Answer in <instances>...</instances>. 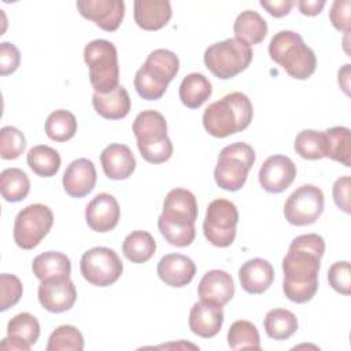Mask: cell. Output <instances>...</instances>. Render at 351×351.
Segmentation results:
<instances>
[{"mask_svg":"<svg viewBox=\"0 0 351 351\" xmlns=\"http://www.w3.org/2000/svg\"><path fill=\"white\" fill-rule=\"evenodd\" d=\"M53 225L51 208L41 203L22 208L14 222V241L22 250H33L48 234Z\"/></svg>","mask_w":351,"mask_h":351,"instance_id":"obj_8","label":"cell"},{"mask_svg":"<svg viewBox=\"0 0 351 351\" xmlns=\"http://www.w3.org/2000/svg\"><path fill=\"white\" fill-rule=\"evenodd\" d=\"M82 277L96 287L114 284L123 271L118 254L107 247H93L84 252L80 262Z\"/></svg>","mask_w":351,"mask_h":351,"instance_id":"obj_10","label":"cell"},{"mask_svg":"<svg viewBox=\"0 0 351 351\" xmlns=\"http://www.w3.org/2000/svg\"><path fill=\"white\" fill-rule=\"evenodd\" d=\"M263 328L270 339L287 340L298 330V318L289 310L273 308L266 314Z\"/></svg>","mask_w":351,"mask_h":351,"instance_id":"obj_32","label":"cell"},{"mask_svg":"<svg viewBox=\"0 0 351 351\" xmlns=\"http://www.w3.org/2000/svg\"><path fill=\"white\" fill-rule=\"evenodd\" d=\"M140 69L156 84L167 88L180 70V59L173 51L159 48L147 56Z\"/></svg>","mask_w":351,"mask_h":351,"instance_id":"obj_24","label":"cell"},{"mask_svg":"<svg viewBox=\"0 0 351 351\" xmlns=\"http://www.w3.org/2000/svg\"><path fill=\"white\" fill-rule=\"evenodd\" d=\"M30 191V181L26 173L18 167H10L0 174V192L4 200L16 203L23 200Z\"/></svg>","mask_w":351,"mask_h":351,"instance_id":"obj_34","label":"cell"},{"mask_svg":"<svg viewBox=\"0 0 351 351\" xmlns=\"http://www.w3.org/2000/svg\"><path fill=\"white\" fill-rule=\"evenodd\" d=\"M325 137V158H330L346 167L351 166L350 129L346 126H333L324 132Z\"/></svg>","mask_w":351,"mask_h":351,"instance_id":"obj_31","label":"cell"},{"mask_svg":"<svg viewBox=\"0 0 351 351\" xmlns=\"http://www.w3.org/2000/svg\"><path fill=\"white\" fill-rule=\"evenodd\" d=\"M21 63V52L19 49L11 43H1L0 44V74L8 75L12 74Z\"/></svg>","mask_w":351,"mask_h":351,"instance_id":"obj_43","label":"cell"},{"mask_svg":"<svg viewBox=\"0 0 351 351\" xmlns=\"http://www.w3.org/2000/svg\"><path fill=\"white\" fill-rule=\"evenodd\" d=\"M33 274L40 280L70 278L71 263L69 256L58 251H47L37 255L32 263Z\"/></svg>","mask_w":351,"mask_h":351,"instance_id":"obj_27","label":"cell"},{"mask_svg":"<svg viewBox=\"0 0 351 351\" xmlns=\"http://www.w3.org/2000/svg\"><path fill=\"white\" fill-rule=\"evenodd\" d=\"M45 134L58 143H64L74 137L77 132V119L67 110H55L45 121Z\"/></svg>","mask_w":351,"mask_h":351,"instance_id":"obj_35","label":"cell"},{"mask_svg":"<svg viewBox=\"0 0 351 351\" xmlns=\"http://www.w3.org/2000/svg\"><path fill=\"white\" fill-rule=\"evenodd\" d=\"M92 104L95 111L106 119H121L130 111V97L122 85H118L108 93L95 92L92 96Z\"/></svg>","mask_w":351,"mask_h":351,"instance_id":"obj_26","label":"cell"},{"mask_svg":"<svg viewBox=\"0 0 351 351\" xmlns=\"http://www.w3.org/2000/svg\"><path fill=\"white\" fill-rule=\"evenodd\" d=\"M26 148L23 133L14 126H4L0 130V156L5 160L19 158Z\"/></svg>","mask_w":351,"mask_h":351,"instance_id":"obj_39","label":"cell"},{"mask_svg":"<svg viewBox=\"0 0 351 351\" xmlns=\"http://www.w3.org/2000/svg\"><path fill=\"white\" fill-rule=\"evenodd\" d=\"M211 82L200 73L188 74L180 84V100L188 108H199L211 96Z\"/></svg>","mask_w":351,"mask_h":351,"instance_id":"obj_29","label":"cell"},{"mask_svg":"<svg viewBox=\"0 0 351 351\" xmlns=\"http://www.w3.org/2000/svg\"><path fill=\"white\" fill-rule=\"evenodd\" d=\"M133 134L138 151L148 163H163L173 155V144L167 136L165 117L155 110L140 112L133 121Z\"/></svg>","mask_w":351,"mask_h":351,"instance_id":"obj_4","label":"cell"},{"mask_svg":"<svg viewBox=\"0 0 351 351\" xmlns=\"http://www.w3.org/2000/svg\"><path fill=\"white\" fill-rule=\"evenodd\" d=\"M324 211V193L313 185L304 184L293 191L285 204L284 215L285 219L295 226H306L314 223Z\"/></svg>","mask_w":351,"mask_h":351,"instance_id":"obj_11","label":"cell"},{"mask_svg":"<svg viewBox=\"0 0 351 351\" xmlns=\"http://www.w3.org/2000/svg\"><path fill=\"white\" fill-rule=\"evenodd\" d=\"M156 273L166 285L173 288H182L193 280L196 274V266L193 261L185 255L167 254L158 262Z\"/></svg>","mask_w":351,"mask_h":351,"instance_id":"obj_19","label":"cell"},{"mask_svg":"<svg viewBox=\"0 0 351 351\" xmlns=\"http://www.w3.org/2000/svg\"><path fill=\"white\" fill-rule=\"evenodd\" d=\"M325 4H326L325 0H299L298 1L299 11L307 16L318 15L325 7Z\"/></svg>","mask_w":351,"mask_h":351,"instance_id":"obj_46","label":"cell"},{"mask_svg":"<svg viewBox=\"0 0 351 351\" xmlns=\"http://www.w3.org/2000/svg\"><path fill=\"white\" fill-rule=\"evenodd\" d=\"M84 350L82 333L73 325H60L49 336L47 351H81Z\"/></svg>","mask_w":351,"mask_h":351,"instance_id":"obj_38","label":"cell"},{"mask_svg":"<svg viewBox=\"0 0 351 351\" xmlns=\"http://www.w3.org/2000/svg\"><path fill=\"white\" fill-rule=\"evenodd\" d=\"M133 14L138 27L155 32L170 21L171 4L167 0H136Z\"/></svg>","mask_w":351,"mask_h":351,"instance_id":"obj_25","label":"cell"},{"mask_svg":"<svg viewBox=\"0 0 351 351\" xmlns=\"http://www.w3.org/2000/svg\"><path fill=\"white\" fill-rule=\"evenodd\" d=\"M239 211L234 203L228 199L213 200L206 211L203 222L204 237L215 247H229L236 237Z\"/></svg>","mask_w":351,"mask_h":351,"instance_id":"obj_9","label":"cell"},{"mask_svg":"<svg viewBox=\"0 0 351 351\" xmlns=\"http://www.w3.org/2000/svg\"><path fill=\"white\" fill-rule=\"evenodd\" d=\"M261 7H263L271 16L274 18H282L285 15L289 14L291 8L293 7V1L292 0H261L259 1Z\"/></svg>","mask_w":351,"mask_h":351,"instance_id":"obj_45","label":"cell"},{"mask_svg":"<svg viewBox=\"0 0 351 351\" xmlns=\"http://www.w3.org/2000/svg\"><path fill=\"white\" fill-rule=\"evenodd\" d=\"M29 167L40 177H52L59 171L60 155L59 152L44 144L34 145L29 149L26 156Z\"/></svg>","mask_w":351,"mask_h":351,"instance_id":"obj_33","label":"cell"},{"mask_svg":"<svg viewBox=\"0 0 351 351\" xmlns=\"http://www.w3.org/2000/svg\"><path fill=\"white\" fill-rule=\"evenodd\" d=\"M40 324L30 313H19L8 321L7 337L1 341L4 350L29 351L38 340Z\"/></svg>","mask_w":351,"mask_h":351,"instance_id":"obj_16","label":"cell"},{"mask_svg":"<svg viewBox=\"0 0 351 351\" xmlns=\"http://www.w3.org/2000/svg\"><path fill=\"white\" fill-rule=\"evenodd\" d=\"M77 299V289L70 278H48L38 287V302L49 313L70 310Z\"/></svg>","mask_w":351,"mask_h":351,"instance_id":"obj_15","label":"cell"},{"mask_svg":"<svg viewBox=\"0 0 351 351\" xmlns=\"http://www.w3.org/2000/svg\"><path fill=\"white\" fill-rule=\"evenodd\" d=\"M333 200L336 206L346 214H350V177L344 176L333 184Z\"/></svg>","mask_w":351,"mask_h":351,"instance_id":"obj_44","label":"cell"},{"mask_svg":"<svg viewBox=\"0 0 351 351\" xmlns=\"http://www.w3.org/2000/svg\"><path fill=\"white\" fill-rule=\"evenodd\" d=\"M241 288L247 293L259 295L270 288L274 281V269L271 263L262 258H252L244 262L239 270Z\"/></svg>","mask_w":351,"mask_h":351,"instance_id":"obj_22","label":"cell"},{"mask_svg":"<svg viewBox=\"0 0 351 351\" xmlns=\"http://www.w3.org/2000/svg\"><path fill=\"white\" fill-rule=\"evenodd\" d=\"M269 55L295 80H307L317 67L314 51L304 44L300 34L292 30H281L273 36L269 44Z\"/></svg>","mask_w":351,"mask_h":351,"instance_id":"obj_3","label":"cell"},{"mask_svg":"<svg viewBox=\"0 0 351 351\" xmlns=\"http://www.w3.org/2000/svg\"><path fill=\"white\" fill-rule=\"evenodd\" d=\"M325 241L317 233L300 234L292 240L282 259V291L295 303H306L318 291V273Z\"/></svg>","mask_w":351,"mask_h":351,"instance_id":"obj_1","label":"cell"},{"mask_svg":"<svg viewBox=\"0 0 351 351\" xmlns=\"http://www.w3.org/2000/svg\"><path fill=\"white\" fill-rule=\"evenodd\" d=\"M329 285L339 293L348 296L351 293V271L348 261L335 262L328 271Z\"/></svg>","mask_w":351,"mask_h":351,"instance_id":"obj_41","label":"cell"},{"mask_svg":"<svg viewBox=\"0 0 351 351\" xmlns=\"http://www.w3.org/2000/svg\"><path fill=\"white\" fill-rule=\"evenodd\" d=\"M296 177L295 163L285 155H271L261 166L258 178L261 186L269 193L284 192Z\"/></svg>","mask_w":351,"mask_h":351,"instance_id":"obj_12","label":"cell"},{"mask_svg":"<svg viewBox=\"0 0 351 351\" xmlns=\"http://www.w3.org/2000/svg\"><path fill=\"white\" fill-rule=\"evenodd\" d=\"M97 174L92 160L80 158L73 160L63 174V188L71 197H84L90 193L96 185Z\"/></svg>","mask_w":351,"mask_h":351,"instance_id":"obj_18","label":"cell"},{"mask_svg":"<svg viewBox=\"0 0 351 351\" xmlns=\"http://www.w3.org/2000/svg\"><path fill=\"white\" fill-rule=\"evenodd\" d=\"M104 174L111 180H126L136 169L132 149L125 144H110L100 154Z\"/></svg>","mask_w":351,"mask_h":351,"instance_id":"obj_23","label":"cell"},{"mask_svg":"<svg viewBox=\"0 0 351 351\" xmlns=\"http://www.w3.org/2000/svg\"><path fill=\"white\" fill-rule=\"evenodd\" d=\"M233 33L234 38L251 47L263 41L267 34V23L256 11L245 10L237 15Z\"/></svg>","mask_w":351,"mask_h":351,"instance_id":"obj_28","label":"cell"},{"mask_svg":"<svg viewBox=\"0 0 351 351\" xmlns=\"http://www.w3.org/2000/svg\"><path fill=\"white\" fill-rule=\"evenodd\" d=\"M156 251V241L151 233L145 230H133L122 244V252L132 263H144L149 261Z\"/></svg>","mask_w":351,"mask_h":351,"instance_id":"obj_30","label":"cell"},{"mask_svg":"<svg viewBox=\"0 0 351 351\" xmlns=\"http://www.w3.org/2000/svg\"><path fill=\"white\" fill-rule=\"evenodd\" d=\"M252 62V49L237 38L211 44L204 51L206 67L219 80H229L244 71Z\"/></svg>","mask_w":351,"mask_h":351,"instance_id":"obj_7","label":"cell"},{"mask_svg":"<svg viewBox=\"0 0 351 351\" xmlns=\"http://www.w3.org/2000/svg\"><path fill=\"white\" fill-rule=\"evenodd\" d=\"M23 292V287L21 280L14 276V274H8V273H3L0 276V310L5 311L7 308L15 306Z\"/></svg>","mask_w":351,"mask_h":351,"instance_id":"obj_40","label":"cell"},{"mask_svg":"<svg viewBox=\"0 0 351 351\" xmlns=\"http://www.w3.org/2000/svg\"><path fill=\"white\" fill-rule=\"evenodd\" d=\"M80 14L106 32H115L125 16L122 0H78Z\"/></svg>","mask_w":351,"mask_h":351,"instance_id":"obj_14","label":"cell"},{"mask_svg":"<svg viewBox=\"0 0 351 351\" xmlns=\"http://www.w3.org/2000/svg\"><path fill=\"white\" fill-rule=\"evenodd\" d=\"M293 148L299 156L308 160L325 158V137L324 132L306 129L302 130L296 138Z\"/></svg>","mask_w":351,"mask_h":351,"instance_id":"obj_37","label":"cell"},{"mask_svg":"<svg viewBox=\"0 0 351 351\" xmlns=\"http://www.w3.org/2000/svg\"><path fill=\"white\" fill-rule=\"evenodd\" d=\"M197 295L203 302L225 306L234 295L232 276L219 269L207 271L197 285Z\"/></svg>","mask_w":351,"mask_h":351,"instance_id":"obj_20","label":"cell"},{"mask_svg":"<svg viewBox=\"0 0 351 351\" xmlns=\"http://www.w3.org/2000/svg\"><path fill=\"white\" fill-rule=\"evenodd\" d=\"M121 217V208L117 199L110 193L96 195L85 208V219L88 226L99 233L112 230Z\"/></svg>","mask_w":351,"mask_h":351,"instance_id":"obj_17","label":"cell"},{"mask_svg":"<svg viewBox=\"0 0 351 351\" xmlns=\"http://www.w3.org/2000/svg\"><path fill=\"white\" fill-rule=\"evenodd\" d=\"M339 85L344 90L346 95H348V88H350V64H344L343 69L339 70Z\"/></svg>","mask_w":351,"mask_h":351,"instance_id":"obj_47","label":"cell"},{"mask_svg":"<svg viewBox=\"0 0 351 351\" xmlns=\"http://www.w3.org/2000/svg\"><path fill=\"white\" fill-rule=\"evenodd\" d=\"M84 60L89 69V81L99 93H108L119 84V66L115 45L108 40H93L84 48Z\"/></svg>","mask_w":351,"mask_h":351,"instance_id":"obj_5","label":"cell"},{"mask_svg":"<svg viewBox=\"0 0 351 351\" xmlns=\"http://www.w3.org/2000/svg\"><path fill=\"white\" fill-rule=\"evenodd\" d=\"M255 163V151L247 143H233L223 147L218 155L214 178L219 188L230 192L241 189L248 171Z\"/></svg>","mask_w":351,"mask_h":351,"instance_id":"obj_6","label":"cell"},{"mask_svg":"<svg viewBox=\"0 0 351 351\" xmlns=\"http://www.w3.org/2000/svg\"><path fill=\"white\" fill-rule=\"evenodd\" d=\"M350 8H351L350 0L333 1L329 11V19L336 30L343 33H350Z\"/></svg>","mask_w":351,"mask_h":351,"instance_id":"obj_42","label":"cell"},{"mask_svg":"<svg viewBox=\"0 0 351 351\" xmlns=\"http://www.w3.org/2000/svg\"><path fill=\"white\" fill-rule=\"evenodd\" d=\"M196 218L197 202L191 191L174 188L166 195L159 219L181 226H195Z\"/></svg>","mask_w":351,"mask_h":351,"instance_id":"obj_13","label":"cell"},{"mask_svg":"<svg viewBox=\"0 0 351 351\" xmlns=\"http://www.w3.org/2000/svg\"><path fill=\"white\" fill-rule=\"evenodd\" d=\"M228 346L232 350H261V339L256 326L245 319L234 321L228 330Z\"/></svg>","mask_w":351,"mask_h":351,"instance_id":"obj_36","label":"cell"},{"mask_svg":"<svg viewBox=\"0 0 351 351\" xmlns=\"http://www.w3.org/2000/svg\"><path fill=\"white\" fill-rule=\"evenodd\" d=\"M188 324L192 333L203 339L214 337L223 324L222 306L203 300L195 303L189 311Z\"/></svg>","mask_w":351,"mask_h":351,"instance_id":"obj_21","label":"cell"},{"mask_svg":"<svg viewBox=\"0 0 351 351\" xmlns=\"http://www.w3.org/2000/svg\"><path fill=\"white\" fill-rule=\"evenodd\" d=\"M252 115L254 108L248 96L241 92H232L204 110L203 126L213 137L223 138L247 129Z\"/></svg>","mask_w":351,"mask_h":351,"instance_id":"obj_2","label":"cell"}]
</instances>
